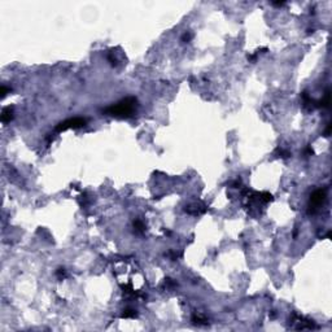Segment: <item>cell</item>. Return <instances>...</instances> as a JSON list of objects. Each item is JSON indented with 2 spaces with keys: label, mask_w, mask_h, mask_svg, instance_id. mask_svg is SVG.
Here are the masks:
<instances>
[{
  "label": "cell",
  "mask_w": 332,
  "mask_h": 332,
  "mask_svg": "<svg viewBox=\"0 0 332 332\" xmlns=\"http://www.w3.org/2000/svg\"><path fill=\"white\" fill-rule=\"evenodd\" d=\"M328 104H330V91H326V95H324V99L320 100L319 103L317 104V106H322V108H327Z\"/></svg>",
  "instance_id": "5"
},
{
  "label": "cell",
  "mask_w": 332,
  "mask_h": 332,
  "mask_svg": "<svg viewBox=\"0 0 332 332\" xmlns=\"http://www.w3.org/2000/svg\"><path fill=\"white\" fill-rule=\"evenodd\" d=\"M134 317H136V311L132 309H126L122 313V318H134Z\"/></svg>",
  "instance_id": "7"
},
{
  "label": "cell",
  "mask_w": 332,
  "mask_h": 332,
  "mask_svg": "<svg viewBox=\"0 0 332 332\" xmlns=\"http://www.w3.org/2000/svg\"><path fill=\"white\" fill-rule=\"evenodd\" d=\"M136 99L135 97H126L121 100L119 103L110 105L104 109L106 114L109 116H116V117H130L135 112L136 108Z\"/></svg>",
  "instance_id": "1"
},
{
  "label": "cell",
  "mask_w": 332,
  "mask_h": 332,
  "mask_svg": "<svg viewBox=\"0 0 332 332\" xmlns=\"http://www.w3.org/2000/svg\"><path fill=\"white\" fill-rule=\"evenodd\" d=\"M192 320H193V323H196V324H208V319H205L204 317H201V315H193L192 317Z\"/></svg>",
  "instance_id": "6"
},
{
  "label": "cell",
  "mask_w": 332,
  "mask_h": 332,
  "mask_svg": "<svg viewBox=\"0 0 332 332\" xmlns=\"http://www.w3.org/2000/svg\"><path fill=\"white\" fill-rule=\"evenodd\" d=\"M56 275H57L58 278H64V276H65V270H64V269H58L57 272H56Z\"/></svg>",
  "instance_id": "11"
},
{
  "label": "cell",
  "mask_w": 332,
  "mask_h": 332,
  "mask_svg": "<svg viewBox=\"0 0 332 332\" xmlns=\"http://www.w3.org/2000/svg\"><path fill=\"white\" fill-rule=\"evenodd\" d=\"M192 39V34L189 33V31H187V33L183 34V36H182V40L183 42H189Z\"/></svg>",
  "instance_id": "10"
},
{
  "label": "cell",
  "mask_w": 332,
  "mask_h": 332,
  "mask_svg": "<svg viewBox=\"0 0 332 332\" xmlns=\"http://www.w3.org/2000/svg\"><path fill=\"white\" fill-rule=\"evenodd\" d=\"M330 132H331V125L328 123V126H327V128H326V131H324V134H326V136H330Z\"/></svg>",
  "instance_id": "13"
},
{
  "label": "cell",
  "mask_w": 332,
  "mask_h": 332,
  "mask_svg": "<svg viewBox=\"0 0 332 332\" xmlns=\"http://www.w3.org/2000/svg\"><path fill=\"white\" fill-rule=\"evenodd\" d=\"M326 200V189H317L314 193L310 196V206L313 205V208L319 206L320 204H323Z\"/></svg>",
  "instance_id": "3"
},
{
  "label": "cell",
  "mask_w": 332,
  "mask_h": 332,
  "mask_svg": "<svg viewBox=\"0 0 332 332\" xmlns=\"http://www.w3.org/2000/svg\"><path fill=\"white\" fill-rule=\"evenodd\" d=\"M87 123V119L86 118H81V117H75V118H70L66 119L64 122H60L57 126L55 127V130L57 132H61V131H65L68 128H79L82 126H84Z\"/></svg>",
  "instance_id": "2"
},
{
  "label": "cell",
  "mask_w": 332,
  "mask_h": 332,
  "mask_svg": "<svg viewBox=\"0 0 332 332\" xmlns=\"http://www.w3.org/2000/svg\"><path fill=\"white\" fill-rule=\"evenodd\" d=\"M134 227H135V228L138 230L139 232H143V231H144V224L141 223L140 221H135V222H134Z\"/></svg>",
  "instance_id": "9"
},
{
  "label": "cell",
  "mask_w": 332,
  "mask_h": 332,
  "mask_svg": "<svg viewBox=\"0 0 332 332\" xmlns=\"http://www.w3.org/2000/svg\"><path fill=\"white\" fill-rule=\"evenodd\" d=\"M274 5H283L284 4V1H275V3H272Z\"/></svg>",
  "instance_id": "14"
},
{
  "label": "cell",
  "mask_w": 332,
  "mask_h": 332,
  "mask_svg": "<svg viewBox=\"0 0 332 332\" xmlns=\"http://www.w3.org/2000/svg\"><path fill=\"white\" fill-rule=\"evenodd\" d=\"M275 153H276V154H279V156H278V157H282V158H287V157H289V156H291V153H289V152H287V151H283V149H280V148H278Z\"/></svg>",
  "instance_id": "8"
},
{
  "label": "cell",
  "mask_w": 332,
  "mask_h": 332,
  "mask_svg": "<svg viewBox=\"0 0 332 332\" xmlns=\"http://www.w3.org/2000/svg\"><path fill=\"white\" fill-rule=\"evenodd\" d=\"M8 91H9V90H8V88L5 87V86H3V87H1V96H3V97H4V96L7 95Z\"/></svg>",
  "instance_id": "12"
},
{
  "label": "cell",
  "mask_w": 332,
  "mask_h": 332,
  "mask_svg": "<svg viewBox=\"0 0 332 332\" xmlns=\"http://www.w3.org/2000/svg\"><path fill=\"white\" fill-rule=\"evenodd\" d=\"M13 118V108L12 106H7V108L3 109L1 112V121L4 123H8L10 122V119Z\"/></svg>",
  "instance_id": "4"
}]
</instances>
